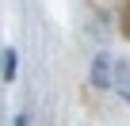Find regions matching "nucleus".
Masks as SVG:
<instances>
[{"mask_svg":"<svg viewBox=\"0 0 130 126\" xmlns=\"http://www.w3.org/2000/svg\"><path fill=\"white\" fill-rule=\"evenodd\" d=\"M4 77H8V80L15 77V53H12V50H4Z\"/></svg>","mask_w":130,"mask_h":126,"instance_id":"f257e3e1","label":"nucleus"},{"mask_svg":"<svg viewBox=\"0 0 130 126\" xmlns=\"http://www.w3.org/2000/svg\"><path fill=\"white\" fill-rule=\"evenodd\" d=\"M92 77H96V84H107V61H103V57L96 61V69H92Z\"/></svg>","mask_w":130,"mask_h":126,"instance_id":"f03ea898","label":"nucleus"},{"mask_svg":"<svg viewBox=\"0 0 130 126\" xmlns=\"http://www.w3.org/2000/svg\"><path fill=\"white\" fill-rule=\"evenodd\" d=\"M122 96H126V99H130V77H126V84H122Z\"/></svg>","mask_w":130,"mask_h":126,"instance_id":"7ed1b4c3","label":"nucleus"}]
</instances>
